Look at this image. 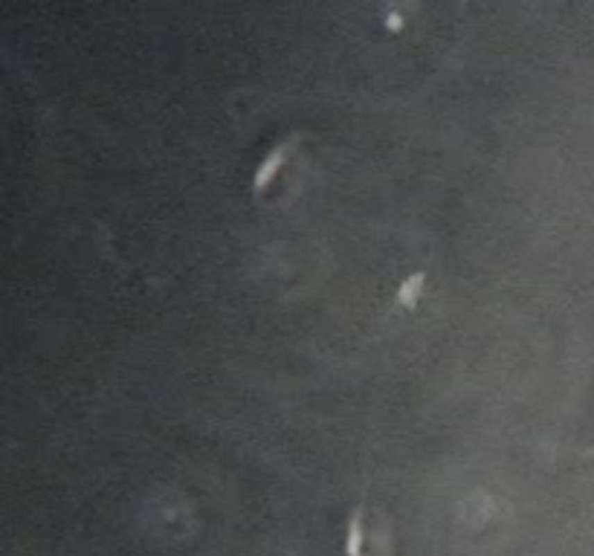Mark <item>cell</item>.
I'll return each mask as SVG.
<instances>
[{"instance_id":"obj_2","label":"cell","mask_w":594,"mask_h":556,"mask_svg":"<svg viewBox=\"0 0 594 556\" xmlns=\"http://www.w3.org/2000/svg\"><path fill=\"white\" fill-rule=\"evenodd\" d=\"M423 272H415V275H409L406 281H403V287L394 293V302H400V304H411V302H418V293H421V287H423Z\"/></svg>"},{"instance_id":"obj_3","label":"cell","mask_w":594,"mask_h":556,"mask_svg":"<svg viewBox=\"0 0 594 556\" xmlns=\"http://www.w3.org/2000/svg\"><path fill=\"white\" fill-rule=\"evenodd\" d=\"M348 553L357 556L359 553V510L351 519V533H348Z\"/></svg>"},{"instance_id":"obj_1","label":"cell","mask_w":594,"mask_h":556,"mask_svg":"<svg viewBox=\"0 0 594 556\" xmlns=\"http://www.w3.org/2000/svg\"><path fill=\"white\" fill-rule=\"evenodd\" d=\"M296 142H299V137L296 134H290V137H285V139H278L273 148L267 151V157L261 159V166L255 168V177H253V191H264L267 189V183L273 180V174L285 166V159H287V154L296 148Z\"/></svg>"}]
</instances>
